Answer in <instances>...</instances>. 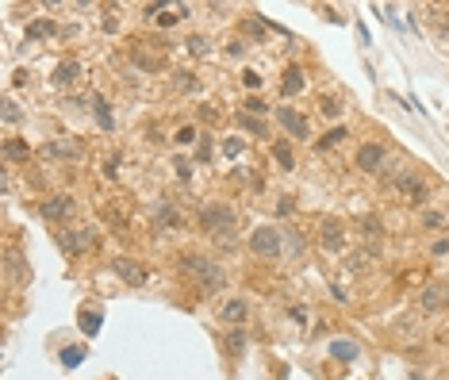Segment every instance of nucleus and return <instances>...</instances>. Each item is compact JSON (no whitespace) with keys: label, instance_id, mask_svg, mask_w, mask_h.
Returning a JSON list of instances; mask_svg holds the SVG:
<instances>
[{"label":"nucleus","instance_id":"18","mask_svg":"<svg viewBox=\"0 0 449 380\" xmlns=\"http://www.w3.org/2000/svg\"><path fill=\"white\" fill-rule=\"evenodd\" d=\"M158 219H161V227H166V231H177V227H180V215H177L169 204L158 207Z\"/></svg>","mask_w":449,"mask_h":380},{"label":"nucleus","instance_id":"11","mask_svg":"<svg viewBox=\"0 0 449 380\" xmlns=\"http://www.w3.org/2000/svg\"><path fill=\"white\" fill-rule=\"evenodd\" d=\"M246 315H250L246 300H227V303H223V311H219V319H223V322H231V327H242Z\"/></svg>","mask_w":449,"mask_h":380},{"label":"nucleus","instance_id":"9","mask_svg":"<svg viewBox=\"0 0 449 380\" xmlns=\"http://www.w3.org/2000/svg\"><path fill=\"white\" fill-rule=\"evenodd\" d=\"M357 165L365 169V173H377V169L384 165V146H377V142L361 146V150H357Z\"/></svg>","mask_w":449,"mask_h":380},{"label":"nucleus","instance_id":"19","mask_svg":"<svg viewBox=\"0 0 449 380\" xmlns=\"http://www.w3.org/2000/svg\"><path fill=\"white\" fill-rule=\"evenodd\" d=\"M81 357H85V346H65V349H62V365H65V369H77Z\"/></svg>","mask_w":449,"mask_h":380},{"label":"nucleus","instance_id":"20","mask_svg":"<svg viewBox=\"0 0 449 380\" xmlns=\"http://www.w3.org/2000/svg\"><path fill=\"white\" fill-rule=\"evenodd\" d=\"M342 139H346V127H334V131H327V135L319 139V150H330V146H338Z\"/></svg>","mask_w":449,"mask_h":380},{"label":"nucleus","instance_id":"32","mask_svg":"<svg viewBox=\"0 0 449 380\" xmlns=\"http://www.w3.org/2000/svg\"><path fill=\"white\" fill-rule=\"evenodd\" d=\"M188 50H193V54H204L207 43H204V39H188Z\"/></svg>","mask_w":449,"mask_h":380},{"label":"nucleus","instance_id":"14","mask_svg":"<svg viewBox=\"0 0 449 380\" xmlns=\"http://www.w3.org/2000/svg\"><path fill=\"white\" fill-rule=\"evenodd\" d=\"M323 231V246H327V250H342V242H346V234H342V223L338 219H327L319 227Z\"/></svg>","mask_w":449,"mask_h":380},{"label":"nucleus","instance_id":"6","mask_svg":"<svg viewBox=\"0 0 449 380\" xmlns=\"http://www.w3.org/2000/svg\"><path fill=\"white\" fill-rule=\"evenodd\" d=\"M396 188L407 196L411 204H426V180L415 177V173H399L396 177Z\"/></svg>","mask_w":449,"mask_h":380},{"label":"nucleus","instance_id":"27","mask_svg":"<svg viewBox=\"0 0 449 380\" xmlns=\"http://www.w3.org/2000/svg\"><path fill=\"white\" fill-rule=\"evenodd\" d=\"M242 108H246V112H254V116H261V112H269V108H265L261 100H257V97H250V100L242 104Z\"/></svg>","mask_w":449,"mask_h":380},{"label":"nucleus","instance_id":"23","mask_svg":"<svg viewBox=\"0 0 449 380\" xmlns=\"http://www.w3.org/2000/svg\"><path fill=\"white\" fill-rule=\"evenodd\" d=\"M4 154H8V158H27V154H31V150H27V146H23V142L8 139V142H4Z\"/></svg>","mask_w":449,"mask_h":380},{"label":"nucleus","instance_id":"1","mask_svg":"<svg viewBox=\"0 0 449 380\" xmlns=\"http://www.w3.org/2000/svg\"><path fill=\"white\" fill-rule=\"evenodd\" d=\"M180 269L188 273V277H196V284L204 292H219L227 284V277H223V269L212 261V258H200V254H185L180 258Z\"/></svg>","mask_w":449,"mask_h":380},{"label":"nucleus","instance_id":"16","mask_svg":"<svg viewBox=\"0 0 449 380\" xmlns=\"http://www.w3.org/2000/svg\"><path fill=\"white\" fill-rule=\"evenodd\" d=\"M330 354L338 357V361H353V357H357V342H350V338H334V342H330Z\"/></svg>","mask_w":449,"mask_h":380},{"label":"nucleus","instance_id":"3","mask_svg":"<svg viewBox=\"0 0 449 380\" xmlns=\"http://www.w3.org/2000/svg\"><path fill=\"white\" fill-rule=\"evenodd\" d=\"M250 250L257 258H276V254H281V231H276V227H257L250 234Z\"/></svg>","mask_w":449,"mask_h":380},{"label":"nucleus","instance_id":"30","mask_svg":"<svg viewBox=\"0 0 449 380\" xmlns=\"http://www.w3.org/2000/svg\"><path fill=\"white\" fill-rule=\"evenodd\" d=\"M323 112H327V116H338L342 104H338V100H323Z\"/></svg>","mask_w":449,"mask_h":380},{"label":"nucleus","instance_id":"10","mask_svg":"<svg viewBox=\"0 0 449 380\" xmlns=\"http://www.w3.org/2000/svg\"><path fill=\"white\" fill-rule=\"evenodd\" d=\"M85 146L81 142H70V139H58V142H46L43 146V158H81Z\"/></svg>","mask_w":449,"mask_h":380},{"label":"nucleus","instance_id":"22","mask_svg":"<svg viewBox=\"0 0 449 380\" xmlns=\"http://www.w3.org/2000/svg\"><path fill=\"white\" fill-rule=\"evenodd\" d=\"M238 123H242L246 131H254V135H269V131H265V123L254 119V116H242V112H238Z\"/></svg>","mask_w":449,"mask_h":380},{"label":"nucleus","instance_id":"36","mask_svg":"<svg viewBox=\"0 0 449 380\" xmlns=\"http://www.w3.org/2000/svg\"><path fill=\"white\" fill-rule=\"evenodd\" d=\"M411 380H423V376H411Z\"/></svg>","mask_w":449,"mask_h":380},{"label":"nucleus","instance_id":"17","mask_svg":"<svg viewBox=\"0 0 449 380\" xmlns=\"http://www.w3.org/2000/svg\"><path fill=\"white\" fill-rule=\"evenodd\" d=\"M242 349H246V330L242 327H231V330H227V354L242 357Z\"/></svg>","mask_w":449,"mask_h":380},{"label":"nucleus","instance_id":"5","mask_svg":"<svg viewBox=\"0 0 449 380\" xmlns=\"http://www.w3.org/2000/svg\"><path fill=\"white\" fill-rule=\"evenodd\" d=\"M112 269H116V277H119V281H127L131 288H142V284L150 281V273L142 269L139 261H131V258H116V261H112Z\"/></svg>","mask_w":449,"mask_h":380},{"label":"nucleus","instance_id":"28","mask_svg":"<svg viewBox=\"0 0 449 380\" xmlns=\"http://www.w3.org/2000/svg\"><path fill=\"white\" fill-rule=\"evenodd\" d=\"M16 119H20V108L12 100H4V123H16Z\"/></svg>","mask_w":449,"mask_h":380},{"label":"nucleus","instance_id":"21","mask_svg":"<svg viewBox=\"0 0 449 380\" xmlns=\"http://www.w3.org/2000/svg\"><path fill=\"white\" fill-rule=\"evenodd\" d=\"M273 154H276V161H281V169H292L296 161H292V150H288V142H276L273 146Z\"/></svg>","mask_w":449,"mask_h":380},{"label":"nucleus","instance_id":"35","mask_svg":"<svg viewBox=\"0 0 449 380\" xmlns=\"http://www.w3.org/2000/svg\"><path fill=\"white\" fill-rule=\"evenodd\" d=\"M434 254H449V239H442V242H434Z\"/></svg>","mask_w":449,"mask_h":380},{"label":"nucleus","instance_id":"12","mask_svg":"<svg viewBox=\"0 0 449 380\" xmlns=\"http://www.w3.org/2000/svg\"><path fill=\"white\" fill-rule=\"evenodd\" d=\"M39 212H43V219H65V215L73 212V200L70 196H54V200H46L39 207Z\"/></svg>","mask_w":449,"mask_h":380},{"label":"nucleus","instance_id":"13","mask_svg":"<svg viewBox=\"0 0 449 380\" xmlns=\"http://www.w3.org/2000/svg\"><path fill=\"white\" fill-rule=\"evenodd\" d=\"M303 85H308L303 70L300 65H288V70H284V81H281V92L284 97H296V92H303Z\"/></svg>","mask_w":449,"mask_h":380},{"label":"nucleus","instance_id":"15","mask_svg":"<svg viewBox=\"0 0 449 380\" xmlns=\"http://www.w3.org/2000/svg\"><path fill=\"white\" fill-rule=\"evenodd\" d=\"M77 73H81V65H77V62H73V58H70V62H62V65H58V70H54V77H50V81H54V85H58V89H65V85H70L73 77H77Z\"/></svg>","mask_w":449,"mask_h":380},{"label":"nucleus","instance_id":"34","mask_svg":"<svg viewBox=\"0 0 449 380\" xmlns=\"http://www.w3.org/2000/svg\"><path fill=\"white\" fill-rule=\"evenodd\" d=\"M361 227H365V231H369V234H380V223H377V219H365V223H361Z\"/></svg>","mask_w":449,"mask_h":380},{"label":"nucleus","instance_id":"33","mask_svg":"<svg viewBox=\"0 0 449 380\" xmlns=\"http://www.w3.org/2000/svg\"><path fill=\"white\" fill-rule=\"evenodd\" d=\"M46 31H54V23H35L31 27V35H46Z\"/></svg>","mask_w":449,"mask_h":380},{"label":"nucleus","instance_id":"4","mask_svg":"<svg viewBox=\"0 0 449 380\" xmlns=\"http://www.w3.org/2000/svg\"><path fill=\"white\" fill-rule=\"evenodd\" d=\"M97 242L92 239V231H85V227H73V231H58V246L65 254H70V258H77L81 250H89V246Z\"/></svg>","mask_w":449,"mask_h":380},{"label":"nucleus","instance_id":"26","mask_svg":"<svg viewBox=\"0 0 449 380\" xmlns=\"http://www.w3.org/2000/svg\"><path fill=\"white\" fill-rule=\"evenodd\" d=\"M180 16H185V12H177V8H166V12L158 16V23H161V27H169V23H177Z\"/></svg>","mask_w":449,"mask_h":380},{"label":"nucleus","instance_id":"2","mask_svg":"<svg viewBox=\"0 0 449 380\" xmlns=\"http://www.w3.org/2000/svg\"><path fill=\"white\" fill-rule=\"evenodd\" d=\"M200 227H204L207 234H223V239H231V231H234V215L227 212V207L212 204V207H204V212H200Z\"/></svg>","mask_w":449,"mask_h":380},{"label":"nucleus","instance_id":"31","mask_svg":"<svg viewBox=\"0 0 449 380\" xmlns=\"http://www.w3.org/2000/svg\"><path fill=\"white\" fill-rule=\"evenodd\" d=\"M193 139H196L193 127H180V131H177V142H193Z\"/></svg>","mask_w":449,"mask_h":380},{"label":"nucleus","instance_id":"8","mask_svg":"<svg viewBox=\"0 0 449 380\" xmlns=\"http://www.w3.org/2000/svg\"><path fill=\"white\" fill-rule=\"evenodd\" d=\"M418 303H423L426 311L445 308V303H449V284H426V288H423V296H418Z\"/></svg>","mask_w":449,"mask_h":380},{"label":"nucleus","instance_id":"25","mask_svg":"<svg viewBox=\"0 0 449 380\" xmlns=\"http://www.w3.org/2000/svg\"><path fill=\"white\" fill-rule=\"evenodd\" d=\"M92 104H97V119L104 123V127H112V116H108V104H104L100 97H92Z\"/></svg>","mask_w":449,"mask_h":380},{"label":"nucleus","instance_id":"7","mask_svg":"<svg viewBox=\"0 0 449 380\" xmlns=\"http://www.w3.org/2000/svg\"><path fill=\"white\" fill-rule=\"evenodd\" d=\"M276 119H281V127L288 131L292 139H308V119H303L296 108H276Z\"/></svg>","mask_w":449,"mask_h":380},{"label":"nucleus","instance_id":"29","mask_svg":"<svg viewBox=\"0 0 449 380\" xmlns=\"http://www.w3.org/2000/svg\"><path fill=\"white\" fill-rule=\"evenodd\" d=\"M445 219H442V215H438V212H426L423 215V227H442Z\"/></svg>","mask_w":449,"mask_h":380},{"label":"nucleus","instance_id":"24","mask_svg":"<svg viewBox=\"0 0 449 380\" xmlns=\"http://www.w3.org/2000/svg\"><path fill=\"white\" fill-rule=\"evenodd\" d=\"M81 327L89 330V335H97V330H100V315H97V311H92V315L85 311V315H81Z\"/></svg>","mask_w":449,"mask_h":380}]
</instances>
